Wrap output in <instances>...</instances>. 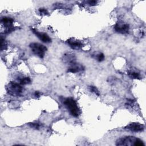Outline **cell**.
<instances>
[{"label": "cell", "instance_id": "15", "mask_svg": "<svg viewBox=\"0 0 146 146\" xmlns=\"http://www.w3.org/2000/svg\"><path fill=\"white\" fill-rule=\"evenodd\" d=\"M1 50L3 51V50L6 49V48L7 47V42L5 40V39L3 38V37L1 36Z\"/></svg>", "mask_w": 146, "mask_h": 146}, {"label": "cell", "instance_id": "16", "mask_svg": "<svg viewBox=\"0 0 146 146\" xmlns=\"http://www.w3.org/2000/svg\"><path fill=\"white\" fill-rule=\"evenodd\" d=\"M90 90L91 92H94V94H95L96 95L98 96H99L100 95V93H99V90H98V88L95 87V86H90Z\"/></svg>", "mask_w": 146, "mask_h": 146}, {"label": "cell", "instance_id": "11", "mask_svg": "<svg viewBox=\"0 0 146 146\" xmlns=\"http://www.w3.org/2000/svg\"><path fill=\"white\" fill-rule=\"evenodd\" d=\"M63 60L65 62L68 63L69 64H71L74 63L75 61V56L74 54L72 53H67L64 55Z\"/></svg>", "mask_w": 146, "mask_h": 146}, {"label": "cell", "instance_id": "17", "mask_svg": "<svg viewBox=\"0 0 146 146\" xmlns=\"http://www.w3.org/2000/svg\"><path fill=\"white\" fill-rule=\"evenodd\" d=\"M96 59L98 62H102L104 59V55L102 52H99L96 54Z\"/></svg>", "mask_w": 146, "mask_h": 146}, {"label": "cell", "instance_id": "13", "mask_svg": "<svg viewBox=\"0 0 146 146\" xmlns=\"http://www.w3.org/2000/svg\"><path fill=\"white\" fill-rule=\"evenodd\" d=\"M19 84L21 85H25L30 84L31 83V80L29 77H22L19 79Z\"/></svg>", "mask_w": 146, "mask_h": 146}, {"label": "cell", "instance_id": "6", "mask_svg": "<svg viewBox=\"0 0 146 146\" xmlns=\"http://www.w3.org/2000/svg\"><path fill=\"white\" fill-rule=\"evenodd\" d=\"M115 31L120 34L128 33L129 29V26L127 23H125L123 22H117L114 26Z\"/></svg>", "mask_w": 146, "mask_h": 146}, {"label": "cell", "instance_id": "19", "mask_svg": "<svg viewBox=\"0 0 146 146\" xmlns=\"http://www.w3.org/2000/svg\"><path fill=\"white\" fill-rule=\"evenodd\" d=\"M97 1H88L87 2V3L90 5V6H95L97 4Z\"/></svg>", "mask_w": 146, "mask_h": 146}, {"label": "cell", "instance_id": "1", "mask_svg": "<svg viewBox=\"0 0 146 146\" xmlns=\"http://www.w3.org/2000/svg\"><path fill=\"white\" fill-rule=\"evenodd\" d=\"M116 145L119 146H144L143 141L135 136H127L118 139L116 141Z\"/></svg>", "mask_w": 146, "mask_h": 146}, {"label": "cell", "instance_id": "7", "mask_svg": "<svg viewBox=\"0 0 146 146\" xmlns=\"http://www.w3.org/2000/svg\"><path fill=\"white\" fill-rule=\"evenodd\" d=\"M124 128L132 132H142L144 130V125L143 124L139 123H131L125 127Z\"/></svg>", "mask_w": 146, "mask_h": 146}, {"label": "cell", "instance_id": "8", "mask_svg": "<svg viewBox=\"0 0 146 146\" xmlns=\"http://www.w3.org/2000/svg\"><path fill=\"white\" fill-rule=\"evenodd\" d=\"M32 30H33V32L35 34V35L43 42L48 43L51 42V39L50 38V36L47 34L44 33L39 32L34 29H33Z\"/></svg>", "mask_w": 146, "mask_h": 146}, {"label": "cell", "instance_id": "18", "mask_svg": "<svg viewBox=\"0 0 146 146\" xmlns=\"http://www.w3.org/2000/svg\"><path fill=\"white\" fill-rule=\"evenodd\" d=\"M39 13L42 15H47L48 14L46 9H44V8H40L39 9Z\"/></svg>", "mask_w": 146, "mask_h": 146}, {"label": "cell", "instance_id": "4", "mask_svg": "<svg viewBox=\"0 0 146 146\" xmlns=\"http://www.w3.org/2000/svg\"><path fill=\"white\" fill-rule=\"evenodd\" d=\"M29 46L33 52L40 58H43L44 57L45 52L47 50L45 46L39 43H31L30 44Z\"/></svg>", "mask_w": 146, "mask_h": 146}, {"label": "cell", "instance_id": "14", "mask_svg": "<svg viewBox=\"0 0 146 146\" xmlns=\"http://www.w3.org/2000/svg\"><path fill=\"white\" fill-rule=\"evenodd\" d=\"M28 125L32 128H34V129H40L42 125V124H40V123H29L28 124Z\"/></svg>", "mask_w": 146, "mask_h": 146}, {"label": "cell", "instance_id": "10", "mask_svg": "<svg viewBox=\"0 0 146 146\" xmlns=\"http://www.w3.org/2000/svg\"><path fill=\"white\" fill-rule=\"evenodd\" d=\"M84 67L80 64L75 62L70 64V66L68 68L67 71L71 73H76L84 70Z\"/></svg>", "mask_w": 146, "mask_h": 146}, {"label": "cell", "instance_id": "3", "mask_svg": "<svg viewBox=\"0 0 146 146\" xmlns=\"http://www.w3.org/2000/svg\"><path fill=\"white\" fill-rule=\"evenodd\" d=\"M6 89L9 94L14 96H21L23 91V88L21 84L14 82L8 83L6 86Z\"/></svg>", "mask_w": 146, "mask_h": 146}, {"label": "cell", "instance_id": "5", "mask_svg": "<svg viewBox=\"0 0 146 146\" xmlns=\"http://www.w3.org/2000/svg\"><path fill=\"white\" fill-rule=\"evenodd\" d=\"M1 23L6 28L5 30V34H9L14 30L13 24L14 22V19L11 18L4 17L1 18Z\"/></svg>", "mask_w": 146, "mask_h": 146}, {"label": "cell", "instance_id": "2", "mask_svg": "<svg viewBox=\"0 0 146 146\" xmlns=\"http://www.w3.org/2000/svg\"><path fill=\"white\" fill-rule=\"evenodd\" d=\"M61 102L66 107L71 115L74 117H78L80 114L79 108L75 102L72 98H60Z\"/></svg>", "mask_w": 146, "mask_h": 146}, {"label": "cell", "instance_id": "9", "mask_svg": "<svg viewBox=\"0 0 146 146\" xmlns=\"http://www.w3.org/2000/svg\"><path fill=\"white\" fill-rule=\"evenodd\" d=\"M67 43L72 49H75V50H79L83 46L82 43L80 40H78L73 38H71L68 39Z\"/></svg>", "mask_w": 146, "mask_h": 146}, {"label": "cell", "instance_id": "20", "mask_svg": "<svg viewBox=\"0 0 146 146\" xmlns=\"http://www.w3.org/2000/svg\"><path fill=\"white\" fill-rule=\"evenodd\" d=\"M41 93L39 91H35V93H34V95L36 96V97H39L40 95H41Z\"/></svg>", "mask_w": 146, "mask_h": 146}, {"label": "cell", "instance_id": "12", "mask_svg": "<svg viewBox=\"0 0 146 146\" xmlns=\"http://www.w3.org/2000/svg\"><path fill=\"white\" fill-rule=\"evenodd\" d=\"M128 76L131 79H140V75L139 72L133 71V70H129L128 71Z\"/></svg>", "mask_w": 146, "mask_h": 146}]
</instances>
